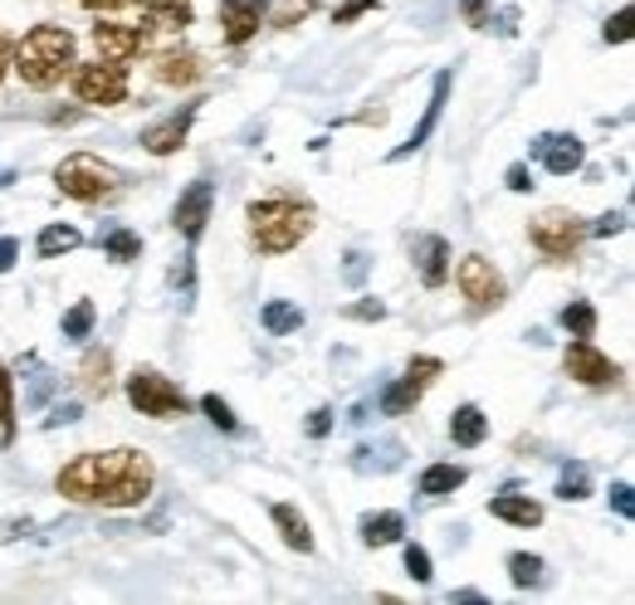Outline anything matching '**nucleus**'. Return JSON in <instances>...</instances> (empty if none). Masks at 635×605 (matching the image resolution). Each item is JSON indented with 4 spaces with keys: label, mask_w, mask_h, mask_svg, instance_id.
Wrapping results in <instances>:
<instances>
[{
    "label": "nucleus",
    "mask_w": 635,
    "mask_h": 605,
    "mask_svg": "<svg viewBox=\"0 0 635 605\" xmlns=\"http://www.w3.org/2000/svg\"><path fill=\"white\" fill-rule=\"evenodd\" d=\"M152 484H157V474H152V459L142 450L79 454L55 478L59 494L83 508H138V503H148Z\"/></svg>",
    "instance_id": "obj_1"
},
{
    "label": "nucleus",
    "mask_w": 635,
    "mask_h": 605,
    "mask_svg": "<svg viewBox=\"0 0 635 605\" xmlns=\"http://www.w3.org/2000/svg\"><path fill=\"white\" fill-rule=\"evenodd\" d=\"M74 35L64 25H35L25 39L15 45V74L30 88H55L64 83V74L74 69Z\"/></svg>",
    "instance_id": "obj_2"
},
{
    "label": "nucleus",
    "mask_w": 635,
    "mask_h": 605,
    "mask_svg": "<svg viewBox=\"0 0 635 605\" xmlns=\"http://www.w3.org/2000/svg\"><path fill=\"white\" fill-rule=\"evenodd\" d=\"M245 221H249V239H255L259 254H289L314 229V205L289 201V195H269V201L249 205Z\"/></svg>",
    "instance_id": "obj_3"
},
{
    "label": "nucleus",
    "mask_w": 635,
    "mask_h": 605,
    "mask_svg": "<svg viewBox=\"0 0 635 605\" xmlns=\"http://www.w3.org/2000/svg\"><path fill=\"white\" fill-rule=\"evenodd\" d=\"M55 186L69 195V201L93 205V201H108V195L118 191V171H113L108 162H98L93 152H74L55 166Z\"/></svg>",
    "instance_id": "obj_4"
},
{
    "label": "nucleus",
    "mask_w": 635,
    "mask_h": 605,
    "mask_svg": "<svg viewBox=\"0 0 635 605\" xmlns=\"http://www.w3.org/2000/svg\"><path fill=\"white\" fill-rule=\"evenodd\" d=\"M591 225L581 221V215L572 211H543L533 225H528V239H533L538 254H548L553 264H567V259H577V249L587 245Z\"/></svg>",
    "instance_id": "obj_5"
},
{
    "label": "nucleus",
    "mask_w": 635,
    "mask_h": 605,
    "mask_svg": "<svg viewBox=\"0 0 635 605\" xmlns=\"http://www.w3.org/2000/svg\"><path fill=\"white\" fill-rule=\"evenodd\" d=\"M128 401L138 405L142 415H152V420H176V415L191 411L186 391L172 377H162L157 367H138V371H132V377H128Z\"/></svg>",
    "instance_id": "obj_6"
},
{
    "label": "nucleus",
    "mask_w": 635,
    "mask_h": 605,
    "mask_svg": "<svg viewBox=\"0 0 635 605\" xmlns=\"http://www.w3.org/2000/svg\"><path fill=\"white\" fill-rule=\"evenodd\" d=\"M69 79H74L79 103H93V108H118L128 98V69L113 64V59H93V64L69 69Z\"/></svg>",
    "instance_id": "obj_7"
},
{
    "label": "nucleus",
    "mask_w": 635,
    "mask_h": 605,
    "mask_svg": "<svg viewBox=\"0 0 635 605\" xmlns=\"http://www.w3.org/2000/svg\"><path fill=\"white\" fill-rule=\"evenodd\" d=\"M455 284H460V294L470 298L474 312H489L504 302V278H498V269L489 264L484 254H465L460 264H455Z\"/></svg>",
    "instance_id": "obj_8"
},
{
    "label": "nucleus",
    "mask_w": 635,
    "mask_h": 605,
    "mask_svg": "<svg viewBox=\"0 0 635 605\" xmlns=\"http://www.w3.org/2000/svg\"><path fill=\"white\" fill-rule=\"evenodd\" d=\"M152 35L142 25H122V20H98L93 25V49H98L103 59H113V64H132L138 55H148Z\"/></svg>",
    "instance_id": "obj_9"
},
{
    "label": "nucleus",
    "mask_w": 635,
    "mask_h": 605,
    "mask_svg": "<svg viewBox=\"0 0 635 605\" xmlns=\"http://www.w3.org/2000/svg\"><path fill=\"white\" fill-rule=\"evenodd\" d=\"M562 367H567V377H572V381H581V385H611V381L621 377V371H616V361H611L607 352H597V347H591L587 337H577V342H572V347H567V357H562Z\"/></svg>",
    "instance_id": "obj_10"
},
{
    "label": "nucleus",
    "mask_w": 635,
    "mask_h": 605,
    "mask_svg": "<svg viewBox=\"0 0 635 605\" xmlns=\"http://www.w3.org/2000/svg\"><path fill=\"white\" fill-rule=\"evenodd\" d=\"M211 205H215V186L201 176V181H191L181 191V201H176V211H172V225L181 229L186 239H201L205 221H211Z\"/></svg>",
    "instance_id": "obj_11"
},
{
    "label": "nucleus",
    "mask_w": 635,
    "mask_h": 605,
    "mask_svg": "<svg viewBox=\"0 0 635 605\" xmlns=\"http://www.w3.org/2000/svg\"><path fill=\"white\" fill-rule=\"evenodd\" d=\"M450 83H455V74L450 69H440V74H435V88H431V103H425V118L415 122L411 128V138L401 142L397 152H391V162H401V156H411V152H421L425 142H431V132L440 128V112H445V98H450Z\"/></svg>",
    "instance_id": "obj_12"
},
{
    "label": "nucleus",
    "mask_w": 635,
    "mask_h": 605,
    "mask_svg": "<svg viewBox=\"0 0 635 605\" xmlns=\"http://www.w3.org/2000/svg\"><path fill=\"white\" fill-rule=\"evenodd\" d=\"M196 103H186L181 112H172V118H162V122H152L148 132H142V147H148L152 156H172V152H181L186 147V138H191V122H196Z\"/></svg>",
    "instance_id": "obj_13"
},
{
    "label": "nucleus",
    "mask_w": 635,
    "mask_h": 605,
    "mask_svg": "<svg viewBox=\"0 0 635 605\" xmlns=\"http://www.w3.org/2000/svg\"><path fill=\"white\" fill-rule=\"evenodd\" d=\"M152 74H157V83H166V88H191V83H201V74H205V59L186 45H172L157 55Z\"/></svg>",
    "instance_id": "obj_14"
},
{
    "label": "nucleus",
    "mask_w": 635,
    "mask_h": 605,
    "mask_svg": "<svg viewBox=\"0 0 635 605\" xmlns=\"http://www.w3.org/2000/svg\"><path fill=\"white\" fill-rule=\"evenodd\" d=\"M533 156L553 176H572V171H581V162H587V147H581L577 138H562V132H543V138L533 142Z\"/></svg>",
    "instance_id": "obj_15"
},
{
    "label": "nucleus",
    "mask_w": 635,
    "mask_h": 605,
    "mask_svg": "<svg viewBox=\"0 0 635 605\" xmlns=\"http://www.w3.org/2000/svg\"><path fill=\"white\" fill-rule=\"evenodd\" d=\"M259 20H264V0H221L225 45H245V39H255Z\"/></svg>",
    "instance_id": "obj_16"
},
{
    "label": "nucleus",
    "mask_w": 635,
    "mask_h": 605,
    "mask_svg": "<svg viewBox=\"0 0 635 605\" xmlns=\"http://www.w3.org/2000/svg\"><path fill=\"white\" fill-rule=\"evenodd\" d=\"M415 269H421V284L425 288H440L450 278V245L440 235H425L415 245Z\"/></svg>",
    "instance_id": "obj_17"
},
{
    "label": "nucleus",
    "mask_w": 635,
    "mask_h": 605,
    "mask_svg": "<svg viewBox=\"0 0 635 605\" xmlns=\"http://www.w3.org/2000/svg\"><path fill=\"white\" fill-rule=\"evenodd\" d=\"M196 15V0H142V20H148V35L152 29H186Z\"/></svg>",
    "instance_id": "obj_18"
},
{
    "label": "nucleus",
    "mask_w": 635,
    "mask_h": 605,
    "mask_svg": "<svg viewBox=\"0 0 635 605\" xmlns=\"http://www.w3.org/2000/svg\"><path fill=\"white\" fill-rule=\"evenodd\" d=\"M489 513H494L498 523H514V527H538V523H543V503H533V498H524V494L489 498Z\"/></svg>",
    "instance_id": "obj_19"
},
{
    "label": "nucleus",
    "mask_w": 635,
    "mask_h": 605,
    "mask_svg": "<svg viewBox=\"0 0 635 605\" xmlns=\"http://www.w3.org/2000/svg\"><path fill=\"white\" fill-rule=\"evenodd\" d=\"M450 440L460 444V450H479V444L489 440V415L479 411V405H455V415H450Z\"/></svg>",
    "instance_id": "obj_20"
},
{
    "label": "nucleus",
    "mask_w": 635,
    "mask_h": 605,
    "mask_svg": "<svg viewBox=\"0 0 635 605\" xmlns=\"http://www.w3.org/2000/svg\"><path fill=\"white\" fill-rule=\"evenodd\" d=\"M269 518H274L279 537H284L294 551H314V527H308V518L298 513L294 503H274V513H269Z\"/></svg>",
    "instance_id": "obj_21"
},
{
    "label": "nucleus",
    "mask_w": 635,
    "mask_h": 605,
    "mask_svg": "<svg viewBox=\"0 0 635 605\" xmlns=\"http://www.w3.org/2000/svg\"><path fill=\"white\" fill-rule=\"evenodd\" d=\"M79 377H83V391H89V395H108L113 391V352L108 347H93L89 357H83Z\"/></svg>",
    "instance_id": "obj_22"
},
{
    "label": "nucleus",
    "mask_w": 635,
    "mask_h": 605,
    "mask_svg": "<svg viewBox=\"0 0 635 605\" xmlns=\"http://www.w3.org/2000/svg\"><path fill=\"white\" fill-rule=\"evenodd\" d=\"M465 478H470V468H465V464H431L415 488H421L425 498H445V494H455Z\"/></svg>",
    "instance_id": "obj_23"
},
{
    "label": "nucleus",
    "mask_w": 635,
    "mask_h": 605,
    "mask_svg": "<svg viewBox=\"0 0 635 605\" xmlns=\"http://www.w3.org/2000/svg\"><path fill=\"white\" fill-rule=\"evenodd\" d=\"M83 245V235L74 225H45L35 239V254L39 259H59V254H74V249Z\"/></svg>",
    "instance_id": "obj_24"
},
{
    "label": "nucleus",
    "mask_w": 635,
    "mask_h": 605,
    "mask_svg": "<svg viewBox=\"0 0 635 605\" xmlns=\"http://www.w3.org/2000/svg\"><path fill=\"white\" fill-rule=\"evenodd\" d=\"M401 532H405L401 513H372V518H362V542H367V547H391V542H401Z\"/></svg>",
    "instance_id": "obj_25"
},
{
    "label": "nucleus",
    "mask_w": 635,
    "mask_h": 605,
    "mask_svg": "<svg viewBox=\"0 0 635 605\" xmlns=\"http://www.w3.org/2000/svg\"><path fill=\"white\" fill-rule=\"evenodd\" d=\"M259 322H264L269 337H289V332L304 328V308H294V302H264V312H259Z\"/></svg>",
    "instance_id": "obj_26"
},
{
    "label": "nucleus",
    "mask_w": 635,
    "mask_h": 605,
    "mask_svg": "<svg viewBox=\"0 0 635 605\" xmlns=\"http://www.w3.org/2000/svg\"><path fill=\"white\" fill-rule=\"evenodd\" d=\"M98 245H103V254H108V259H118V264H132V259L142 254V239L132 235V229H122V225L103 229V235H98Z\"/></svg>",
    "instance_id": "obj_27"
},
{
    "label": "nucleus",
    "mask_w": 635,
    "mask_h": 605,
    "mask_svg": "<svg viewBox=\"0 0 635 605\" xmlns=\"http://www.w3.org/2000/svg\"><path fill=\"white\" fill-rule=\"evenodd\" d=\"M93 322H98V308H93L89 298H79L74 308L64 312V322H59V332H64L69 342H83V337H89V332H93Z\"/></svg>",
    "instance_id": "obj_28"
},
{
    "label": "nucleus",
    "mask_w": 635,
    "mask_h": 605,
    "mask_svg": "<svg viewBox=\"0 0 635 605\" xmlns=\"http://www.w3.org/2000/svg\"><path fill=\"white\" fill-rule=\"evenodd\" d=\"M0 440H15V377L5 361H0Z\"/></svg>",
    "instance_id": "obj_29"
},
{
    "label": "nucleus",
    "mask_w": 635,
    "mask_h": 605,
    "mask_svg": "<svg viewBox=\"0 0 635 605\" xmlns=\"http://www.w3.org/2000/svg\"><path fill=\"white\" fill-rule=\"evenodd\" d=\"M440 371H445V361H440V357H411V367H405V377H401V381L411 385V391H421V395H425L435 381H440Z\"/></svg>",
    "instance_id": "obj_30"
},
{
    "label": "nucleus",
    "mask_w": 635,
    "mask_h": 605,
    "mask_svg": "<svg viewBox=\"0 0 635 605\" xmlns=\"http://www.w3.org/2000/svg\"><path fill=\"white\" fill-rule=\"evenodd\" d=\"M591 494V468L587 464H567L557 478V498H567V503H581V498Z\"/></svg>",
    "instance_id": "obj_31"
},
{
    "label": "nucleus",
    "mask_w": 635,
    "mask_h": 605,
    "mask_svg": "<svg viewBox=\"0 0 635 605\" xmlns=\"http://www.w3.org/2000/svg\"><path fill=\"white\" fill-rule=\"evenodd\" d=\"M562 328L572 332V337H591V332H597V308H591V302H567V308H562Z\"/></svg>",
    "instance_id": "obj_32"
},
{
    "label": "nucleus",
    "mask_w": 635,
    "mask_h": 605,
    "mask_svg": "<svg viewBox=\"0 0 635 605\" xmlns=\"http://www.w3.org/2000/svg\"><path fill=\"white\" fill-rule=\"evenodd\" d=\"M538 577H543V561H538L533 551H514V557H508V581H514L518 591L538 586Z\"/></svg>",
    "instance_id": "obj_33"
},
{
    "label": "nucleus",
    "mask_w": 635,
    "mask_h": 605,
    "mask_svg": "<svg viewBox=\"0 0 635 605\" xmlns=\"http://www.w3.org/2000/svg\"><path fill=\"white\" fill-rule=\"evenodd\" d=\"M201 411H205V420H211L215 430H225V435H235V430H239V420H235L231 401H221V395H201Z\"/></svg>",
    "instance_id": "obj_34"
},
{
    "label": "nucleus",
    "mask_w": 635,
    "mask_h": 605,
    "mask_svg": "<svg viewBox=\"0 0 635 605\" xmlns=\"http://www.w3.org/2000/svg\"><path fill=\"white\" fill-rule=\"evenodd\" d=\"M415 401H421V391H411L405 381H397V385H387V391H381V411H387V415L415 411Z\"/></svg>",
    "instance_id": "obj_35"
},
{
    "label": "nucleus",
    "mask_w": 635,
    "mask_h": 605,
    "mask_svg": "<svg viewBox=\"0 0 635 605\" xmlns=\"http://www.w3.org/2000/svg\"><path fill=\"white\" fill-rule=\"evenodd\" d=\"M405 571H411L415 581H431L435 571H431V551L421 547V542H405Z\"/></svg>",
    "instance_id": "obj_36"
},
{
    "label": "nucleus",
    "mask_w": 635,
    "mask_h": 605,
    "mask_svg": "<svg viewBox=\"0 0 635 605\" xmlns=\"http://www.w3.org/2000/svg\"><path fill=\"white\" fill-rule=\"evenodd\" d=\"M631 20H635V10L626 5V10H616V15L607 20V45H626L631 39Z\"/></svg>",
    "instance_id": "obj_37"
},
{
    "label": "nucleus",
    "mask_w": 635,
    "mask_h": 605,
    "mask_svg": "<svg viewBox=\"0 0 635 605\" xmlns=\"http://www.w3.org/2000/svg\"><path fill=\"white\" fill-rule=\"evenodd\" d=\"M348 318H357V322H381V318H387V308H381L377 298H367V302H352Z\"/></svg>",
    "instance_id": "obj_38"
},
{
    "label": "nucleus",
    "mask_w": 635,
    "mask_h": 605,
    "mask_svg": "<svg viewBox=\"0 0 635 605\" xmlns=\"http://www.w3.org/2000/svg\"><path fill=\"white\" fill-rule=\"evenodd\" d=\"M367 10H377V0H352V5H342L332 20H338V25H352V20H357V15H367Z\"/></svg>",
    "instance_id": "obj_39"
},
{
    "label": "nucleus",
    "mask_w": 635,
    "mask_h": 605,
    "mask_svg": "<svg viewBox=\"0 0 635 605\" xmlns=\"http://www.w3.org/2000/svg\"><path fill=\"white\" fill-rule=\"evenodd\" d=\"M328 430H332V411H328V405H318V411L308 415V435H314V440H322Z\"/></svg>",
    "instance_id": "obj_40"
},
{
    "label": "nucleus",
    "mask_w": 635,
    "mask_h": 605,
    "mask_svg": "<svg viewBox=\"0 0 635 605\" xmlns=\"http://www.w3.org/2000/svg\"><path fill=\"white\" fill-rule=\"evenodd\" d=\"M460 10H465V20H470L474 29L489 25V5H484V0H460Z\"/></svg>",
    "instance_id": "obj_41"
},
{
    "label": "nucleus",
    "mask_w": 635,
    "mask_h": 605,
    "mask_svg": "<svg viewBox=\"0 0 635 605\" xmlns=\"http://www.w3.org/2000/svg\"><path fill=\"white\" fill-rule=\"evenodd\" d=\"M15 259H20V239L0 235V274H10V269H15Z\"/></svg>",
    "instance_id": "obj_42"
},
{
    "label": "nucleus",
    "mask_w": 635,
    "mask_h": 605,
    "mask_svg": "<svg viewBox=\"0 0 635 605\" xmlns=\"http://www.w3.org/2000/svg\"><path fill=\"white\" fill-rule=\"evenodd\" d=\"M611 503H616V513H621V518H631V513H635V498H631V484H616V488H611Z\"/></svg>",
    "instance_id": "obj_43"
},
{
    "label": "nucleus",
    "mask_w": 635,
    "mask_h": 605,
    "mask_svg": "<svg viewBox=\"0 0 635 605\" xmlns=\"http://www.w3.org/2000/svg\"><path fill=\"white\" fill-rule=\"evenodd\" d=\"M508 191H533V181H528V166H508Z\"/></svg>",
    "instance_id": "obj_44"
},
{
    "label": "nucleus",
    "mask_w": 635,
    "mask_h": 605,
    "mask_svg": "<svg viewBox=\"0 0 635 605\" xmlns=\"http://www.w3.org/2000/svg\"><path fill=\"white\" fill-rule=\"evenodd\" d=\"M616 229H626V215H601V225L591 235H616Z\"/></svg>",
    "instance_id": "obj_45"
},
{
    "label": "nucleus",
    "mask_w": 635,
    "mask_h": 605,
    "mask_svg": "<svg viewBox=\"0 0 635 605\" xmlns=\"http://www.w3.org/2000/svg\"><path fill=\"white\" fill-rule=\"evenodd\" d=\"M79 5L83 10H98V15H103V10H122V5H132V0H79Z\"/></svg>",
    "instance_id": "obj_46"
},
{
    "label": "nucleus",
    "mask_w": 635,
    "mask_h": 605,
    "mask_svg": "<svg viewBox=\"0 0 635 605\" xmlns=\"http://www.w3.org/2000/svg\"><path fill=\"white\" fill-rule=\"evenodd\" d=\"M59 420H79V405H59V411H55V420H49V425H59Z\"/></svg>",
    "instance_id": "obj_47"
},
{
    "label": "nucleus",
    "mask_w": 635,
    "mask_h": 605,
    "mask_svg": "<svg viewBox=\"0 0 635 605\" xmlns=\"http://www.w3.org/2000/svg\"><path fill=\"white\" fill-rule=\"evenodd\" d=\"M5 69H10V45H5V35H0V79H5Z\"/></svg>",
    "instance_id": "obj_48"
}]
</instances>
